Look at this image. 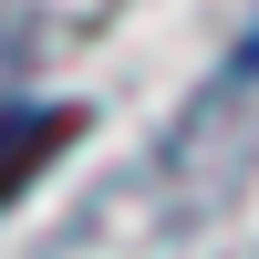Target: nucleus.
I'll return each mask as SVG.
<instances>
[{"instance_id": "f257e3e1", "label": "nucleus", "mask_w": 259, "mask_h": 259, "mask_svg": "<svg viewBox=\"0 0 259 259\" xmlns=\"http://www.w3.org/2000/svg\"><path fill=\"white\" fill-rule=\"evenodd\" d=\"M62 135H73L62 104H0V207H11V187H31L41 156H62Z\"/></svg>"}, {"instance_id": "f03ea898", "label": "nucleus", "mask_w": 259, "mask_h": 259, "mask_svg": "<svg viewBox=\"0 0 259 259\" xmlns=\"http://www.w3.org/2000/svg\"><path fill=\"white\" fill-rule=\"evenodd\" d=\"M11 62H21V11L0 0V83H11Z\"/></svg>"}]
</instances>
